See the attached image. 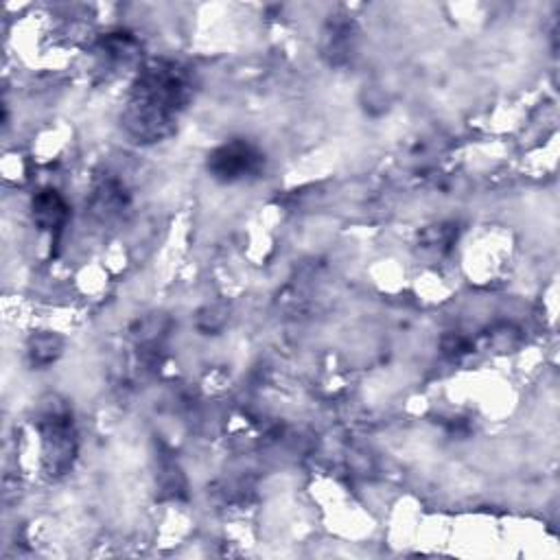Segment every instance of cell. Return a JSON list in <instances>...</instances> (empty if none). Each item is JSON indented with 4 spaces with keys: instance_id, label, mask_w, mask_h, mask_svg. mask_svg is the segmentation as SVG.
<instances>
[{
    "instance_id": "2",
    "label": "cell",
    "mask_w": 560,
    "mask_h": 560,
    "mask_svg": "<svg viewBox=\"0 0 560 560\" xmlns=\"http://www.w3.org/2000/svg\"><path fill=\"white\" fill-rule=\"evenodd\" d=\"M42 434V462L49 475H64L75 462L77 455V434L68 412L62 405H46V412L40 420Z\"/></svg>"
},
{
    "instance_id": "4",
    "label": "cell",
    "mask_w": 560,
    "mask_h": 560,
    "mask_svg": "<svg viewBox=\"0 0 560 560\" xmlns=\"http://www.w3.org/2000/svg\"><path fill=\"white\" fill-rule=\"evenodd\" d=\"M33 219L35 224L40 226V230L46 232H62V228L66 226L68 221V204L64 197L53 191V189H44L38 195L33 197Z\"/></svg>"
},
{
    "instance_id": "1",
    "label": "cell",
    "mask_w": 560,
    "mask_h": 560,
    "mask_svg": "<svg viewBox=\"0 0 560 560\" xmlns=\"http://www.w3.org/2000/svg\"><path fill=\"white\" fill-rule=\"evenodd\" d=\"M193 97V79L184 66L154 60L138 73L123 112V127L140 143H158L175 132L178 114Z\"/></svg>"
},
{
    "instance_id": "6",
    "label": "cell",
    "mask_w": 560,
    "mask_h": 560,
    "mask_svg": "<svg viewBox=\"0 0 560 560\" xmlns=\"http://www.w3.org/2000/svg\"><path fill=\"white\" fill-rule=\"evenodd\" d=\"M60 353H62V340L51 333L33 337L29 344V357L33 364H38V366L51 364V361L60 357Z\"/></svg>"
},
{
    "instance_id": "3",
    "label": "cell",
    "mask_w": 560,
    "mask_h": 560,
    "mask_svg": "<svg viewBox=\"0 0 560 560\" xmlns=\"http://www.w3.org/2000/svg\"><path fill=\"white\" fill-rule=\"evenodd\" d=\"M263 167V154L245 140H230L208 158V171L221 182H239L256 175Z\"/></svg>"
},
{
    "instance_id": "5",
    "label": "cell",
    "mask_w": 560,
    "mask_h": 560,
    "mask_svg": "<svg viewBox=\"0 0 560 560\" xmlns=\"http://www.w3.org/2000/svg\"><path fill=\"white\" fill-rule=\"evenodd\" d=\"M123 208H125V191L119 182L108 178L101 184H97L95 193H92V213L103 219H110L114 215H119Z\"/></svg>"
},
{
    "instance_id": "7",
    "label": "cell",
    "mask_w": 560,
    "mask_h": 560,
    "mask_svg": "<svg viewBox=\"0 0 560 560\" xmlns=\"http://www.w3.org/2000/svg\"><path fill=\"white\" fill-rule=\"evenodd\" d=\"M224 324H226V311L221 307H206L200 313V318H197V326H200L202 331H219Z\"/></svg>"
}]
</instances>
